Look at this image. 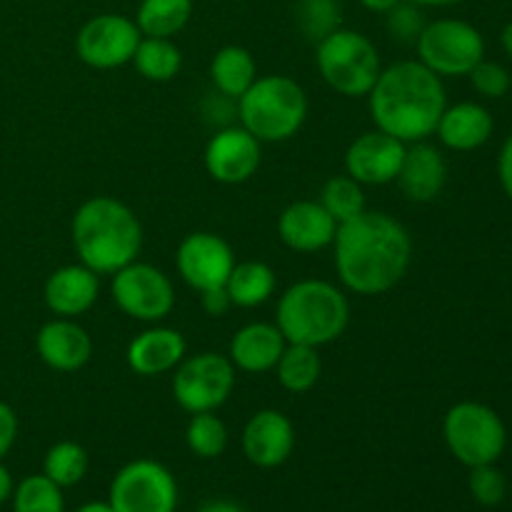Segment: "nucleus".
<instances>
[{"label": "nucleus", "instance_id": "c756f323", "mask_svg": "<svg viewBox=\"0 0 512 512\" xmlns=\"http://www.w3.org/2000/svg\"><path fill=\"white\" fill-rule=\"evenodd\" d=\"M320 205L333 215L335 223H345L360 215L365 208V185L353 180L350 175H333L320 190Z\"/></svg>", "mask_w": 512, "mask_h": 512}, {"label": "nucleus", "instance_id": "a19ab883", "mask_svg": "<svg viewBox=\"0 0 512 512\" xmlns=\"http://www.w3.org/2000/svg\"><path fill=\"white\" fill-rule=\"evenodd\" d=\"M198 512H245L238 503H230V500H213V503H205Z\"/></svg>", "mask_w": 512, "mask_h": 512}, {"label": "nucleus", "instance_id": "f704fd0d", "mask_svg": "<svg viewBox=\"0 0 512 512\" xmlns=\"http://www.w3.org/2000/svg\"><path fill=\"white\" fill-rule=\"evenodd\" d=\"M468 78L475 93L483 95V98L488 100H498L503 98V95H508L512 85L510 70L505 68V65L495 63V60H488V58L480 60V63L470 70Z\"/></svg>", "mask_w": 512, "mask_h": 512}, {"label": "nucleus", "instance_id": "e433bc0d", "mask_svg": "<svg viewBox=\"0 0 512 512\" xmlns=\"http://www.w3.org/2000/svg\"><path fill=\"white\" fill-rule=\"evenodd\" d=\"M18 440V415L8 403L0 400V460L10 453Z\"/></svg>", "mask_w": 512, "mask_h": 512}, {"label": "nucleus", "instance_id": "f03ea898", "mask_svg": "<svg viewBox=\"0 0 512 512\" xmlns=\"http://www.w3.org/2000/svg\"><path fill=\"white\" fill-rule=\"evenodd\" d=\"M448 108V93L440 75L420 60H398L380 70L368 93V110L375 128L405 145L435 135L438 120Z\"/></svg>", "mask_w": 512, "mask_h": 512}, {"label": "nucleus", "instance_id": "c85d7f7f", "mask_svg": "<svg viewBox=\"0 0 512 512\" xmlns=\"http://www.w3.org/2000/svg\"><path fill=\"white\" fill-rule=\"evenodd\" d=\"M88 465L90 458L83 445L73 443V440H60L45 453L43 475H48L60 488H70V485H78L85 478Z\"/></svg>", "mask_w": 512, "mask_h": 512}, {"label": "nucleus", "instance_id": "7ed1b4c3", "mask_svg": "<svg viewBox=\"0 0 512 512\" xmlns=\"http://www.w3.org/2000/svg\"><path fill=\"white\" fill-rule=\"evenodd\" d=\"M70 240L80 263L98 275H113L138 260L143 250V225L123 200L95 195L73 213Z\"/></svg>", "mask_w": 512, "mask_h": 512}, {"label": "nucleus", "instance_id": "412c9836", "mask_svg": "<svg viewBox=\"0 0 512 512\" xmlns=\"http://www.w3.org/2000/svg\"><path fill=\"white\" fill-rule=\"evenodd\" d=\"M395 183L413 203H430L443 193L445 183H448V160L440 153V148H435L428 140L410 143L405 148V158Z\"/></svg>", "mask_w": 512, "mask_h": 512}, {"label": "nucleus", "instance_id": "0eeeda50", "mask_svg": "<svg viewBox=\"0 0 512 512\" xmlns=\"http://www.w3.org/2000/svg\"><path fill=\"white\" fill-rule=\"evenodd\" d=\"M443 440L453 458L468 468L495 465L508 445V428L490 405L463 400L445 413Z\"/></svg>", "mask_w": 512, "mask_h": 512}, {"label": "nucleus", "instance_id": "f8f14e48", "mask_svg": "<svg viewBox=\"0 0 512 512\" xmlns=\"http://www.w3.org/2000/svg\"><path fill=\"white\" fill-rule=\"evenodd\" d=\"M140 38L143 35L133 18L120 13H100L80 25L75 35V53L88 68L115 70L133 60Z\"/></svg>", "mask_w": 512, "mask_h": 512}, {"label": "nucleus", "instance_id": "5701e85b", "mask_svg": "<svg viewBox=\"0 0 512 512\" xmlns=\"http://www.w3.org/2000/svg\"><path fill=\"white\" fill-rule=\"evenodd\" d=\"M493 130V113L483 103L463 100V103L448 105L443 110V115L438 120V128H435V135H438V140L448 150L470 153V150L483 148L493 138Z\"/></svg>", "mask_w": 512, "mask_h": 512}, {"label": "nucleus", "instance_id": "ea45409f", "mask_svg": "<svg viewBox=\"0 0 512 512\" xmlns=\"http://www.w3.org/2000/svg\"><path fill=\"white\" fill-rule=\"evenodd\" d=\"M13 490H15L13 475H10V470L0 463V505L8 503V500L13 498Z\"/></svg>", "mask_w": 512, "mask_h": 512}, {"label": "nucleus", "instance_id": "bb28decb", "mask_svg": "<svg viewBox=\"0 0 512 512\" xmlns=\"http://www.w3.org/2000/svg\"><path fill=\"white\" fill-rule=\"evenodd\" d=\"M273 370L278 375L280 388L293 395H300L318 385L320 375H323V360H320L318 348L288 343Z\"/></svg>", "mask_w": 512, "mask_h": 512}, {"label": "nucleus", "instance_id": "dca6fc26", "mask_svg": "<svg viewBox=\"0 0 512 512\" xmlns=\"http://www.w3.org/2000/svg\"><path fill=\"white\" fill-rule=\"evenodd\" d=\"M243 453L255 468H280L295 450V428L280 410H258L243 428Z\"/></svg>", "mask_w": 512, "mask_h": 512}, {"label": "nucleus", "instance_id": "4c0bfd02", "mask_svg": "<svg viewBox=\"0 0 512 512\" xmlns=\"http://www.w3.org/2000/svg\"><path fill=\"white\" fill-rule=\"evenodd\" d=\"M200 305H203L205 315H210V318H225V315L233 310V300H230L225 285L223 288L203 290V293H200Z\"/></svg>", "mask_w": 512, "mask_h": 512}, {"label": "nucleus", "instance_id": "6ab92c4d", "mask_svg": "<svg viewBox=\"0 0 512 512\" xmlns=\"http://www.w3.org/2000/svg\"><path fill=\"white\" fill-rule=\"evenodd\" d=\"M338 223L320 200H295L280 213L278 238L295 253H320L335 240Z\"/></svg>", "mask_w": 512, "mask_h": 512}, {"label": "nucleus", "instance_id": "473e14b6", "mask_svg": "<svg viewBox=\"0 0 512 512\" xmlns=\"http://www.w3.org/2000/svg\"><path fill=\"white\" fill-rule=\"evenodd\" d=\"M298 25L310 40L318 43L335 28H340V3L338 0H298L295 5Z\"/></svg>", "mask_w": 512, "mask_h": 512}, {"label": "nucleus", "instance_id": "4468645a", "mask_svg": "<svg viewBox=\"0 0 512 512\" xmlns=\"http://www.w3.org/2000/svg\"><path fill=\"white\" fill-rule=\"evenodd\" d=\"M263 143L243 125H225L215 130L203 153L205 170L220 185L248 183L260 168Z\"/></svg>", "mask_w": 512, "mask_h": 512}, {"label": "nucleus", "instance_id": "72a5a7b5", "mask_svg": "<svg viewBox=\"0 0 512 512\" xmlns=\"http://www.w3.org/2000/svg\"><path fill=\"white\" fill-rule=\"evenodd\" d=\"M385 28H388L390 38L398 40V43L415 45L420 30L425 28L423 8L408 3V0H400L395 8H390L388 13H385Z\"/></svg>", "mask_w": 512, "mask_h": 512}, {"label": "nucleus", "instance_id": "2f4dec72", "mask_svg": "<svg viewBox=\"0 0 512 512\" xmlns=\"http://www.w3.org/2000/svg\"><path fill=\"white\" fill-rule=\"evenodd\" d=\"M185 443L190 453L198 458H220L228 448V428L215 413H195L190 415L188 428H185Z\"/></svg>", "mask_w": 512, "mask_h": 512}, {"label": "nucleus", "instance_id": "6e6552de", "mask_svg": "<svg viewBox=\"0 0 512 512\" xmlns=\"http://www.w3.org/2000/svg\"><path fill=\"white\" fill-rule=\"evenodd\" d=\"M418 60L440 78H463L485 58V38L473 23L435 18L415 40Z\"/></svg>", "mask_w": 512, "mask_h": 512}, {"label": "nucleus", "instance_id": "39448f33", "mask_svg": "<svg viewBox=\"0 0 512 512\" xmlns=\"http://www.w3.org/2000/svg\"><path fill=\"white\" fill-rule=\"evenodd\" d=\"M235 115L260 143H285L308 120V95L290 75H258L235 100Z\"/></svg>", "mask_w": 512, "mask_h": 512}, {"label": "nucleus", "instance_id": "a211bd4d", "mask_svg": "<svg viewBox=\"0 0 512 512\" xmlns=\"http://www.w3.org/2000/svg\"><path fill=\"white\" fill-rule=\"evenodd\" d=\"M38 358L58 373H75L93 358V338L75 318H53L35 335Z\"/></svg>", "mask_w": 512, "mask_h": 512}, {"label": "nucleus", "instance_id": "9b49d317", "mask_svg": "<svg viewBox=\"0 0 512 512\" xmlns=\"http://www.w3.org/2000/svg\"><path fill=\"white\" fill-rule=\"evenodd\" d=\"M108 503L115 512H175L178 483L163 463L140 458L115 473Z\"/></svg>", "mask_w": 512, "mask_h": 512}, {"label": "nucleus", "instance_id": "a878e982", "mask_svg": "<svg viewBox=\"0 0 512 512\" xmlns=\"http://www.w3.org/2000/svg\"><path fill=\"white\" fill-rule=\"evenodd\" d=\"M193 0H140L135 25L145 38H175L193 18Z\"/></svg>", "mask_w": 512, "mask_h": 512}, {"label": "nucleus", "instance_id": "20e7f679", "mask_svg": "<svg viewBox=\"0 0 512 512\" xmlns=\"http://www.w3.org/2000/svg\"><path fill=\"white\" fill-rule=\"evenodd\" d=\"M275 325L288 343L323 348L350 325V300L335 283L305 278L290 285L275 308Z\"/></svg>", "mask_w": 512, "mask_h": 512}, {"label": "nucleus", "instance_id": "cd10ccee", "mask_svg": "<svg viewBox=\"0 0 512 512\" xmlns=\"http://www.w3.org/2000/svg\"><path fill=\"white\" fill-rule=\"evenodd\" d=\"M130 63L150 83H168L183 68V53L173 38H140Z\"/></svg>", "mask_w": 512, "mask_h": 512}, {"label": "nucleus", "instance_id": "f3484780", "mask_svg": "<svg viewBox=\"0 0 512 512\" xmlns=\"http://www.w3.org/2000/svg\"><path fill=\"white\" fill-rule=\"evenodd\" d=\"M188 355V343H185L183 333L168 325H148L143 333L135 335L125 350V360L128 368L140 378H158V375H168L183 363Z\"/></svg>", "mask_w": 512, "mask_h": 512}, {"label": "nucleus", "instance_id": "9d476101", "mask_svg": "<svg viewBox=\"0 0 512 512\" xmlns=\"http://www.w3.org/2000/svg\"><path fill=\"white\" fill-rule=\"evenodd\" d=\"M110 295L120 313L145 325L163 323L175 308L173 280L160 268L140 260H133L113 273Z\"/></svg>", "mask_w": 512, "mask_h": 512}, {"label": "nucleus", "instance_id": "b1692460", "mask_svg": "<svg viewBox=\"0 0 512 512\" xmlns=\"http://www.w3.org/2000/svg\"><path fill=\"white\" fill-rule=\"evenodd\" d=\"M258 78L253 53L243 45H225L210 60V83L220 95L238 100Z\"/></svg>", "mask_w": 512, "mask_h": 512}, {"label": "nucleus", "instance_id": "58836bf2", "mask_svg": "<svg viewBox=\"0 0 512 512\" xmlns=\"http://www.w3.org/2000/svg\"><path fill=\"white\" fill-rule=\"evenodd\" d=\"M498 178L500 185H503L505 195L512 200V133L508 135V140L503 143L498 155Z\"/></svg>", "mask_w": 512, "mask_h": 512}, {"label": "nucleus", "instance_id": "2eb2a0df", "mask_svg": "<svg viewBox=\"0 0 512 512\" xmlns=\"http://www.w3.org/2000/svg\"><path fill=\"white\" fill-rule=\"evenodd\" d=\"M405 148L403 140L383 133V130H368L360 133L345 150V175L358 180L360 185H390L398 180L400 165H403Z\"/></svg>", "mask_w": 512, "mask_h": 512}, {"label": "nucleus", "instance_id": "c03bdc74", "mask_svg": "<svg viewBox=\"0 0 512 512\" xmlns=\"http://www.w3.org/2000/svg\"><path fill=\"white\" fill-rule=\"evenodd\" d=\"M500 45H503L505 53L512 58V20L510 23H505V28L500 30Z\"/></svg>", "mask_w": 512, "mask_h": 512}, {"label": "nucleus", "instance_id": "7c9ffc66", "mask_svg": "<svg viewBox=\"0 0 512 512\" xmlns=\"http://www.w3.org/2000/svg\"><path fill=\"white\" fill-rule=\"evenodd\" d=\"M13 512H65L63 488L48 475H28L13 490Z\"/></svg>", "mask_w": 512, "mask_h": 512}, {"label": "nucleus", "instance_id": "37998d69", "mask_svg": "<svg viewBox=\"0 0 512 512\" xmlns=\"http://www.w3.org/2000/svg\"><path fill=\"white\" fill-rule=\"evenodd\" d=\"M408 3L418 5V8H450V5H460L465 0H408Z\"/></svg>", "mask_w": 512, "mask_h": 512}, {"label": "nucleus", "instance_id": "c9c22d12", "mask_svg": "<svg viewBox=\"0 0 512 512\" xmlns=\"http://www.w3.org/2000/svg\"><path fill=\"white\" fill-rule=\"evenodd\" d=\"M470 495L478 500L485 508H495L505 500L508 493V483H505V475L500 473L495 465H478V468H470Z\"/></svg>", "mask_w": 512, "mask_h": 512}, {"label": "nucleus", "instance_id": "f257e3e1", "mask_svg": "<svg viewBox=\"0 0 512 512\" xmlns=\"http://www.w3.org/2000/svg\"><path fill=\"white\" fill-rule=\"evenodd\" d=\"M330 248L340 285L363 298L393 290L413 263L408 228L380 210H363L340 223Z\"/></svg>", "mask_w": 512, "mask_h": 512}, {"label": "nucleus", "instance_id": "aec40b11", "mask_svg": "<svg viewBox=\"0 0 512 512\" xmlns=\"http://www.w3.org/2000/svg\"><path fill=\"white\" fill-rule=\"evenodd\" d=\"M100 295V275L88 265L70 263L55 268L43 285V300L55 318H75L85 315Z\"/></svg>", "mask_w": 512, "mask_h": 512}, {"label": "nucleus", "instance_id": "1a4fd4ad", "mask_svg": "<svg viewBox=\"0 0 512 512\" xmlns=\"http://www.w3.org/2000/svg\"><path fill=\"white\" fill-rule=\"evenodd\" d=\"M173 398L185 413H215L235 390V368L228 355H185L173 370Z\"/></svg>", "mask_w": 512, "mask_h": 512}, {"label": "nucleus", "instance_id": "ddd939ff", "mask_svg": "<svg viewBox=\"0 0 512 512\" xmlns=\"http://www.w3.org/2000/svg\"><path fill=\"white\" fill-rule=\"evenodd\" d=\"M235 265V253L223 235L198 230L185 235L175 250V268L183 283L195 293L223 288Z\"/></svg>", "mask_w": 512, "mask_h": 512}, {"label": "nucleus", "instance_id": "393cba45", "mask_svg": "<svg viewBox=\"0 0 512 512\" xmlns=\"http://www.w3.org/2000/svg\"><path fill=\"white\" fill-rule=\"evenodd\" d=\"M275 288H278L275 270L263 260L235 263L225 280V290L233 300V308H260L273 298Z\"/></svg>", "mask_w": 512, "mask_h": 512}, {"label": "nucleus", "instance_id": "423d86ee", "mask_svg": "<svg viewBox=\"0 0 512 512\" xmlns=\"http://www.w3.org/2000/svg\"><path fill=\"white\" fill-rule=\"evenodd\" d=\"M315 65L325 85L343 98H368L383 70L373 40L343 25L318 40Z\"/></svg>", "mask_w": 512, "mask_h": 512}, {"label": "nucleus", "instance_id": "4be33fe9", "mask_svg": "<svg viewBox=\"0 0 512 512\" xmlns=\"http://www.w3.org/2000/svg\"><path fill=\"white\" fill-rule=\"evenodd\" d=\"M285 345H288V340L280 333L278 325L255 320V323H248L235 330L233 340H230L228 358L233 368L240 370V373H270L278 365Z\"/></svg>", "mask_w": 512, "mask_h": 512}, {"label": "nucleus", "instance_id": "a18cd8bd", "mask_svg": "<svg viewBox=\"0 0 512 512\" xmlns=\"http://www.w3.org/2000/svg\"><path fill=\"white\" fill-rule=\"evenodd\" d=\"M78 512H115L113 508H110V503H85L83 508H78Z\"/></svg>", "mask_w": 512, "mask_h": 512}, {"label": "nucleus", "instance_id": "79ce46f5", "mask_svg": "<svg viewBox=\"0 0 512 512\" xmlns=\"http://www.w3.org/2000/svg\"><path fill=\"white\" fill-rule=\"evenodd\" d=\"M398 3L400 0H360V5H363L365 10H370V13H380V15H385L390 8H395Z\"/></svg>", "mask_w": 512, "mask_h": 512}]
</instances>
